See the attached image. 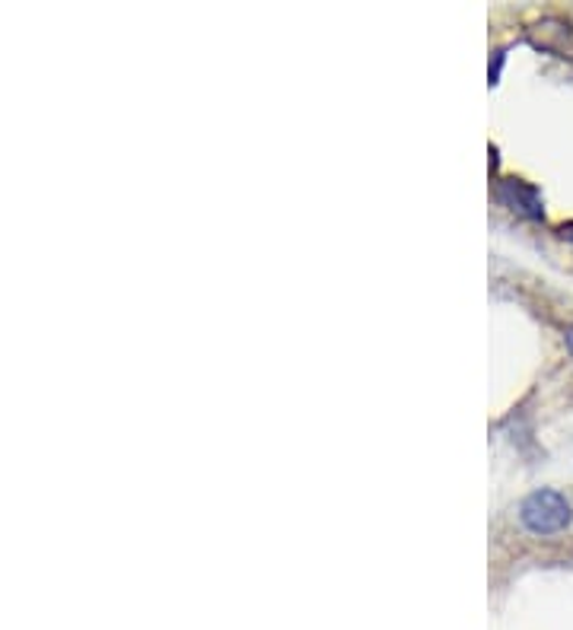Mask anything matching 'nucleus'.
<instances>
[{"label":"nucleus","mask_w":573,"mask_h":630,"mask_svg":"<svg viewBox=\"0 0 573 630\" xmlns=\"http://www.w3.org/2000/svg\"><path fill=\"white\" fill-rule=\"evenodd\" d=\"M573 510L568 504L564 494L544 487V490H536L529 494L522 504H519V522L526 532L539 535V539H548V535H558L571 526Z\"/></svg>","instance_id":"1"},{"label":"nucleus","mask_w":573,"mask_h":630,"mask_svg":"<svg viewBox=\"0 0 573 630\" xmlns=\"http://www.w3.org/2000/svg\"><path fill=\"white\" fill-rule=\"evenodd\" d=\"M568 344H571V354H573V329L568 331Z\"/></svg>","instance_id":"2"}]
</instances>
